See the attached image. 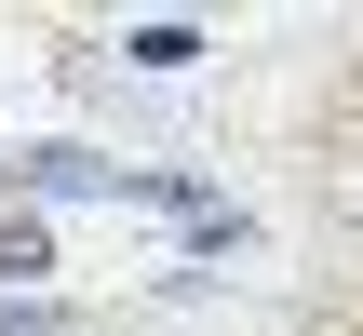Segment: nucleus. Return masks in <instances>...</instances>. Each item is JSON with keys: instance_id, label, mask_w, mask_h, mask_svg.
Segmentation results:
<instances>
[{"instance_id": "nucleus-1", "label": "nucleus", "mask_w": 363, "mask_h": 336, "mask_svg": "<svg viewBox=\"0 0 363 336\" xmlns=\"http://www.w3.org/2000/svg\"><path fill=\"white\" fill-rule=\"evenodd\" d=\"M121 54H135V67H202V27L162 13V27H121Z\"/></svg>"}, {"instance_id": "nucleus-2", "label": "nucleus", "mask_w": 363, "mask_h": 336, "mask_svg": "<svg viewBox=\"0 0 363 336\" xmlns=\"http://www.w3.org/2000/svg\"><path fill=\"white\" fill-rule=\"evenodd\" d=\"M0 269H54V242H40V215H13V229H0Z\"/></svg>"}, {"instance_id": "nucleus-3", "label": "nucleus", "mask_w": 363, "mask_h": 336, "mask_svg": "<svg viewBox=\"0 0 363 336\" xmlns=\"http://www.w3.org/2000/svg\"><path fill=\"white\" fill-rule=\"evenodd\" d=\"M40 323H54L40 296H0V336H40Z\"/></svg>"}]
</instances>
